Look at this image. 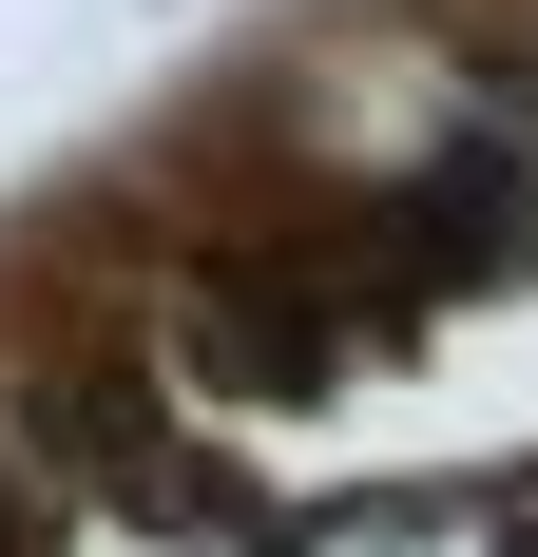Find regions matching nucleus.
<instances>
[{
	"instance_id": "obj_1",
	"label": "nucleus",
	"mask_w": 538,
	"mask_h": 557,
	"mask_svg": "<svg viewBox=\"0 0 538 557\" xmlns=\"http://www.w3.org/2000/svg\"><path fill=\"white\" fill-rule=\"evenodd\" d=\"M0 557H58V539H39V500H20V481H0Z\"/></svg>"
}]
</instances>
